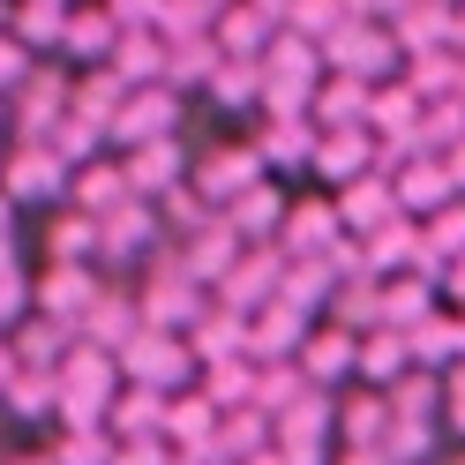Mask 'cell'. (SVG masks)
<instances>
[{
    "label": "cell",
    "mask_w": 465,
    "mask_h": 465,
    "mask_svg": "<svg viewBox=\"0 0 465 465\" xmlns=\"http://www.w3.org/2000/svg\"><path fill=\"white\" fill-rule=\"evenodd\" d=\"M98 143H105V135H98L91 121H75V113H68V121L45 135V151H53V158H61V165L75 173V165H91V158H98Z\"/></svg>",
    "instance_id": "obj_45"
},
{
    "label": "cell",
    "mask_w": 465,
    "mask_h": 465,
    "mask_svg": "<svg viewBox=\"0 0 465 465\" xmlns=\"http://www.w3.org/2000/svg\"><path fill=\"white\" fill-rule=\"evenodd\" d=\"M255 181H271L263 158H255V143H211V151L188 158V188L211 203V211H225V203L241 188H255Z\"/></svg>",
    "instance_id": "obj_7"
},
{
    "label": "cell",
    "mask_w": 465,
    "mask_h": 465,
    "mask_svg": "<svg viewBox=\"0 0 465 465\" xmlns=\"http://www.w3.org/2000/svg\"><path fill=\"white\" fill-rule=\"evenodd\" d=\"M31 61H38V53H23V45L8 38V31H0V98H8V91H15V83H23V75H31Z\"/></svg>",
    "instance_id": "obj_49"
},
{
    "label": "cell",
    "mask_w": 465,
    "mask_h": 465,
    "mask_svg": "<svg viewBox=\"0 0 465 465\" xmlns=\"http://www.w3.org/2000/svg\"><path fill=\"white\" fill-rule=\"evenodd\" d=\"M368 91H375V83L323 75V83H315V98H308V121H315V135H331V128H368Z\"/></svg>",
    "instance_id": "obj_24"
},
{
    "label": "cell",
    "mask_w": 465,
    "mask_h": 465,
    "mask_svg": "<svg viewBox=\"0 0 465 465\" xmlns=\"http://www.w3.org/2000/svg\"><path fill=\"white\" fill-rule=\"evenodd\" d=\"M105 15L121 23V31H158V15H165V0H105Z\"/></svg>",
    "instance_id": "obj_48"
},
{
    "label": "cell",
    "mask_w": 465,
    "mask_h": 465,
    "mask_svg": "<svg viewBox=\"0 0 465 465\" xmlns=\"http://www.w3.org/2000/svg\"><path fill=\"white\" fill-rule=\"evenodd\" d=\"M195 391L218 405V413H232V405H248L255 398V361H225V368H203L195 375Z\"/></svg>",
    "instance_id": "obj_43"
},
{
    "label": "cell",
    "mask_w": 465,
    "mask_h": 465,
    "mask_svg": "<svg viewBox=\"0 0 465 465\" xmlns=\"http://www.w3.org/2000/svg\"><path fill=\"white\" fill-rule=\"evenodd\" d=\"M113 361H121V383H151V391H188L195 383V353H188L181 331H151L143 323Z\"/></svg>",
    "instance_id": "obj_3"
},
{
    "label": "cell",
    "mask_w": 465,
    "mask_h": 465,
    "mask_svg": "<svg viewBox=\"0 0 465 465\" xmlns=\"http://www.w3.org/2000/svg\"><path fill=\"white\" fill-rule=\"evenodd\" d=\"M398 83H405L420 105H428V98H450V91H458V53H450V45H443V53H413V61L398 68Z\"/></svg>",
    "instance_id": "obj_40"
},
{
    "label": "cell",
    "mask_w": 465,
    "mask_h": 465,
    "mask_svg": "<svg viewBox=\"0 0 465 465\" xmlns=\"http://www.w3.org/2000/svg\"><path fill=\"white\" fill-rule=\"evenodd\" d=\"M391 435V398L368 391V383H345L338 398V450H383Z\"/></svg>",
    "instance_id": "obj_21"
},
{
    "label": "cell",
    "mask_w": 465,
    "mask_h": 465,
    "mask_svg": "<svg viewBox=\"0 0 465 465\" xmlns=\"http://www.w3.org/2000/svg\"><path fill=\"white\" fill-rule=\"evenodd\" d=\"M413 225H420V248L435 255V263L465 255V195H450L443 211H428V218H413Z\"/></svg>",
    "instance_id": "obj_42"
},
{
    "label": "cell",
    "mask_w": 465,
    "mask_h": 465,
    "mask_svg": "<svg viewBox=\"0 0 465 465\" xmlns=\"http://www.w3.org/2000/svg\"><path fill=\"white\" fill-rule=\"evenodd\" d=\"M308 331H315V323H308L301 308H285V301H263V308L248 315V361H255V368H263V361H293Z\"/></svg>",
    "instance_id": "obj_20"
},
{
    "label": "cell",
    "mask_w": 465,
    "mask_h": 465,
    "mask_svg": "<svg viewBox=\"0 0 465 465\" xmlns=\"http://www.w3.org/2000/svg\"><path fill=\"white\" fill-rule=\"evenodd\" d=\"M121 98H128V83L113 75V68H83V75H68V113H75V121H91L98 135L113 128Z\"/></svg>",
    "instance_id": "obj_31"
},
{
    "label": "cell",
    "mask_w": 465,
    "mask_h": 465,
    "mask_svg": "<svg viewBox=\"0 0 465 465\" xmlns=\"http://www.w3.org/2000/svg\"><path fill=\"white\" fill-rule=\"evenodd\" d=\"M255 450H271V413H255V405H232V413L218 420V458L241 465Z\"/></svg>",
    "instance_id": "obj_38"
},
{
    "label": "cell",
    "mask_w": 465,
    "mask_h": 465,
    "mask_svg": "<svg viewBox=\"0 0 465 465\" xmlns=\"http://www.w3.org/2000/svg\"><path fill=\"white\" fill-rule=\"evenodd\" d=\"M0 113H8V143H45L68 121V68L61 61H31V75L0 98Z\"/></svg>",
    "instance_id": "obj_2"
},
{
    "label": "cell",
    "mask_w": 465,
    "mask_h": 465,
    "mask_svg": "<svg viewBox=\"0 0 465 465\" xmlns=\"http://www.w3.org/2000/svg\"><path fill=\"white\" fill-rule=\"evenodd\" d=\"M113 158H121L128 195H143V203H165L173 188H188V151H181V135L143 143V151H113Z\"/></svg>",
    "instance_id": "obj_10"
},
{
    "label": "cell",
    "mask_w": 465,
    "mask_h": 465,
    "mask_svg": "<svg viewBox=\"0 0 465 465\" xmlns=\"http://www.w3.org/2000/svg\"><path fill=\"white\" fill-rule=\"evenodd\" d=\"M53 405H61V375H45V368H15V383L0 391V413L8 420H45Z\"/></svg>",
    "instance_id": "obj_37"
},
{
    "label": "cell",
    "mask_w": 465,
    "mask_h": 465,
    "mask_svg": "<svg viewBox=\"0 0 465 465\" xmlns=\"http://www.w3.org/2000/svg\"><path fill=\"white\" fill-rule=\"evenodd\" d=\"M113 465H173V443L165 435H121V443H113Z\"/></svg>",
    "instance_id": "obj_47"
},
{
    "label": "cell",
    "mask_w": 465,
    "mask_h": 465,
    "mask_svg": "<svg viewBox=\"0 0 465 465\" xmlns=\"http://www.w3.org/2000/svg\"><path fill=\"white\" fill-rule=\"evenodd\" d=\"M285 203H293V195H285L278 181H255V188H241V195H232L225 211H218V225H225L241 248H255V241H278V225H285Z\"/></svg>",
    "instance_id": "obj_12"
},
{
    "label": "cell",
    "mask_w": 465,
    "mask_h": 465,
    "mask_svg": "<svg viewBox=\"0 0 465 465\" xmlns=\"http://www.w3.org/2000/svg\"><path fill=\"white\" fill-rule=\"evenodd\" d=\"M353 345H361V331H345V323H315L308 338H301V353H293V368L308 375L315 391H345V375H353Z\"/></svg>",
    "instance_id": "obj_11"
},
{
    "label": "cell",
    "mask_w": 465,
    "mask_h": 465,
    "mask_svg": "<svg viewBox=\"0 0 465 465\" xmlns=\"http://www.w3.org/2000/svg\"><path fill=\"white\" fill-rule=\"evenodd\" d=\"M165 405H173V391L121 383V391H113V413H105V435H113V443H121V435H165Z\"/></svg>",
    "instance_id": "obj_27"
},
{
    "label": "cell",
    "mask_w": 465,
    "mask_h": 465,
    "mask_svg": "<svg viewBox=\"0 0 465 465\" xmlns=\"http://www.w3.org/2000/svg\"><path fill=\"white\" fill-rule=\"evenodd\" d=\"M450 465H465V450H458V458H450Z\"/></svg>",
    "instance_id": "obj_58"
},
{
    "label": "cell",
    "mask_w": 465,
    "mask_h": 465,
    "mask_svg": "<svg viewBox=\"0 0 465 465\" xmlns=\"http://www.w3.org/2000/svg\"><path fill=\"white\" fill-rule=\"evenodd\" d=\"M61 8H75V0H61Z\"/></svg>",
    "instance_id": "obj_59"
},
{
    "label": "cell",
    "mask_w": 465,
    "mask_h": 465,
    "mask_svg": "<svg viewBox=\"0 0 465 465\" xmlns=\"http://www.w3.org/2000/svg\"><path fill=\"white\" fill-rule=\"evenodd\" d=\"M331 203H338V225H345V241H368V232H383V225H398V218H405L383 173H361L353 188H331Z\"/></svg>",
    "instance_id": "obj_13"
},
{
    "label": "cell",
    "mask_w": 465,
    "mask_h": 465,
    "mask_svg": "<svg viewBox=\"0 0 465 465\" xmlns=\"http://www.w3.org/2000/svg\"><path fill=\"white\" fill-rule=\"evenodd\" d=\"M68 211H83V218H105L113 203H128V181H121V158H91V165H75L68 173Z\"/></svg>",
    "instance_id": "obj_29"
},
{
    "label": "cell",
    "mask_w": 465,
    "mask_h": 465,
    "mask_svg": "<svg viewBox=\"0 0 465 465\" xmlns=\"http://www.w3.org/2000/svg\"><path fill=\"white\" fill-rule=\"evenodd\" d=\"M113 391H121V361L75 345V353L61 361V405H53V420H61V428H105Z\"/></svg>",
    "instance_id": "obj_1"
},
{
    "label": "cell",
    "mask_w": 465,
    "mask_h": 465,
    "mask_svg": "<svg viewBox=\"0 0 465 465\" xmlns=\"http://www.w3.org/2000/svg\"><path fill=\"white\" fill-rule=\"evenodd\" d=\"M278 31H285L278 15H263V8H248V0H225V15L211 23V45H218V61H263Z\"/></svg>",
    "instance_id": "obj_16"
},
{
    "label": "cell",
    "mask_w": 465,
    "mask_h": 465,
    "mask_svg": "<svg viewBox=\"0 0 465 465\" xmlns=\"http://www.w3.org/2000/svg\"><path fill=\"white\" fill-rule=\"evenodd\" d=\"M0 338H8L15 368H45V375H61V361H68L75 345H83L68 323H53V315H23V323H8Z\"/></svg>",
    "instance_id": "obj_18"
},
{
    "label": "cell",
    "mask_w": 465,
    "mask_h": 465,
    "mask_svg": "<svg viewBox=\"0 0 465 465\" xmlns=\"http://www.w3.org/2000/svg\"><path fill=\"white\" fill-rule=\"evenodd\" d=\"M0 241H15V203L0 195Z\"/></svg>",
    "instance_id": "obj_54"
},
{
    "label": "cell",
    "mask_w": 465,
    "mask_h": 465,
    "mask_svg": "<svg viewBox=\"0 0 465 465\" xmlns=\"http://www.w3.org/2000/svg\"><path fill=\"white\" fill-rule=\"evenodd\" d=\"M232 255H241V241H232V232L211 218V225H203V232H188V241H181V255H173V263H181L195 285H203V293H211V285L232 271Z\"/></svg>",
    "instance_id": "obj_30"
},
{
    "label": "cell",
    "mask_w": 465,
    "mask_h": 465,
    "mask_svg": "<svg viewBox=\"0 0 465 465\" xmlns=\"http://www.w3.org/2000/svg\"><path fill=\"white\" fill-rule=\"evenodd\" d=\"M151 241H158V203H143V195L113 203V211L98 218V263H113V255H135V248H151Z\"/></svg>",
    "instance_id": "obj_23"
},
{
    "label": "cell",
    "mask_w": 465,
    "mask_h": 465,
    "mask_svg": "<svg viewBox=\"0 0 465 465\" xmlns=\"http://www.w3.org/2000/svg\"><path fill=\"white\" fill-rule=\"evenodd\" d=\"M113 75L128 83V91H143V83H158L165 75V38L158 31H121V45H113Z\"/></svg>",
    "instance_id": "obj_35"
},
{
    "label": "cell",
    "mask_w": 465,
    "mask_h": 465,
    "mask_svg": "<svg viewBox=\"0 0 465 465\" xmlns=\"http://www.w3.org/2000/svg\"><path fill=\"white\" fill-rule=\"evenodd\" d=\"M368 135H375V143H413V135H420V98L405 91L398 75L368 91ZM413 151H420V143H413Z\"/></svg>",
    "instance_id": "obj_25"
},
{
    "label": "cell",
    "mask_w": 465,
    "mask_h": 465,
    "mask_svg": "<svg viewBox=\"0 0 465 465\" xmlns=\"http://www.w3.org/2000/svg\"><path fill=\"white\" fill-rule=\"evenodd\" d=\"M323 75H353V83H391L398 75V38L383 23H353L345 15L323 38Z\"/></svg>",
    "instance_id": "obj_4"
},
{
    "label": "cell",
    "mask_w": 465,
    "mask_h": 465,
    "mask_svg": "<svg viewBox=\"0 0 465 465\" xmlns=\"http://www.w3.org/2000/svg\"><path fill=\"white\" fill-rule=\"evenodd\" d=\"M308 173H315L323 188H353L361 173H375V135H368V128H331V135H315Z\"/></svg>",
    "instance_id": "obj_15"
},
{
    "label": "cell",
    "mask_w": 465,
    "mask_h": 465,
    "mask_svg": "<svg viewBox=\"0 0 465 465\" xmlns=\"http://www.w3.org/2000/svg\"><path fill=\"white\" fill-rule=\"evenodd\" d=\"M45 458H53V465H113V435H105V428H68Z\"/></svg>",
    "instance_id": "obj_46"
},
{
    "label": "cell",
    "mask_w": 465,
    "mask_h": 465,
    "mask_svg": "<svg viewBox=\"0 0 465 465\" xmlns=\"http://www.w3.org/2000/svg\"><path fill=\"white\" fill-rule=\"evenodd\" d=\"M241 465H301V458H293V450H278V443H271V450H255V458H241Z\"/></svg>",
    "instance_id": "obj_52"
},
{
    "label": "cell",
    "mask_w": 465,
    "mask_h": 465,
    "mask_svg": "<svg viewBox=\"0 0 465 465\" xmlns=\"http://www.w3.org/2000/svg\"><path fill=\"white\" fill-rule=\"evenodd\" d=\"M255 75H263V83H293V91H315V83H323V53H315L308 38H293V31H278L271 53L255 61Z\"/></svg>",
    "instance_id": "obj_32"
},
{
    "label": "cell",
    "mask_w": 465,
    "mask_h": 465,
    "mask_svg": "<svg viewBox=\"0 0 465 465\" xmlns=\"http://www.w3.org/2000/svg\"><path fill=\"white\" fill-rule=\"evenodd\" d=\"M135 331H143V315H135V301H128V293H113V285L91 301V315L75 323V338L91 345V353H121V345H128Z\"/></svg>",
    "instance_id": "obj_26"
},
{
    "label": "cell",
    "mask_w": 465,
    "mask_h": 465,
    "mask_svg": "<svg viewBox=\"0 0 465 465\" xmlns=\"http://www.w3.org/2000/svg\"><path fill=\"white\" fill-rule=\"evenodd\" d=\"M435 301H443V308H465V255H450V263L435 271Z\"/></svg>",
    "instance_id": "obj_50"
},
{
    "label": "cell",
    "mask_w": 465,
    "mask_h": 465,
    "mask_svg": "<svg viewBox=\"0 0 465 465\" xmlns=\"http://www.w3.org/2000/svg\"><path fill=\"white\" fill-rule=\"evenodd\" d=\"M181 91H165V83H143V91L121 98V113H113V128H105V151H143V143H165V135H181Z\"/></svg>",
    "instance_id": "obj_5"
},
{
    "label": "cell",
    "mask_w": 465,
    "mask_h": 465,
    "mask_svg": "<svg viewBox=\"0 0 465 465\" xmlns=\"http://www.w3.org/2000/svg\"><path fill=\"white\" fill-rule=\"evenodd\" d=\"M0 31H8V0H0Z\"/></svg>",
    "instance_id": "obj_57"
},
{
    "label": "cell",
    "mask_w": 465,
    "mask_h": 465,
    "mask_svg": "<svg viewBox=\"0 0 465 465\" xmlns=\"http://www.w3.org/2000/svg\"><path fill=\"white\" fill-rule=\"evenodd\" d=\"M181 338H188V353H195V375H203V368H225V361H248V315H232V308H218V301L203 308Z\"/></svg>",
    "instance_id": "obj_14"
},
{
    "label": "cell",
    "mask_w": 465,
    "mask_h": 465,
    "mask_svg": "<svg viewBox=\"0 0 465 465\" xmlns=\"http://www.w3.org/2000/svg\"><path fill=\"white\" fill-rule=\"evenodd\" d=\"M203 91H211L218 113H255V98H263V75H255V61H218Z\"/></svg>",
    "instance_id": "obj_39"
},
{
    "label": "cell",
    "mask_w": 465,
    "mask_h": 465,
    "mask_svg": "<svg viewBox=\"0 0 465 465\" xmlns=\"http://www.w3.org/2000/svg\"><path fill=\"white\" fill-rule=\"evenodd\" d=\"M450 23H458L450 0H405V15L391 23V38H398V68L413 61V53H443V45H450Z\"/></svg>",
    "instance_id": "obj_22"
},
{
    "label": "cell",
    "mask_w": 465,
    "mask_h": 465,
    "mask_svg": "<svg viewBox=\"0 0 465 465\" xmlns=\"http://www.w3.org/2000/svg\"><path fill=\"white\" fill-rule=\"evenodd\" d=\"M113 45H121V23L105 15V0H75V8H68V38H61V61H75V68H105Z\"/></svg>",
    "instance_id": "obj_19"
},
{
    "label": "cell",
    "mask_w": 465,
    "mask_h": 465,
    "mask_svg": "<svg viewBox=\"0 0 465 465\" xmlns=\"http://www.w3.org/2000/svg\"><path fill=\"white\" fill-rule=\"evenodd\" d=\"M405 368H413V353H405V338H398V331H361V345H353V383L391 391Z\"/></svg>",
    "instance_id": "obj_33"
},
{
    "label": "cell",
    "mask_w": 465,
    "mask_h": 465,
    "mask_svg": "<svg viewBox=\"0 0 465 465\" xmlns=\"http://www.w3.org/2000/svg\"><path fill=\"white\" fill-rule=\"evenodd\" d=\"M8 465H53V458H45V450H15Z\"/></svg>",
    "instance_id": "obj_56"
},
{
    "label": "cell",
    "mask_w": 465,
    "mask_h": 465,
    "mask_svg": "<svg viewBox=\"0 0 465 465\" xmlns=\"http://www.w3.org/2000/svg\"><path fill=\"white\" fill-rule=\"evenodd\" d=\"M0 195L15 211H38V203L68 195V165L45 151V143H0Z\"/></svg>",
    "instance_id": "obj_6"
},
{
    "label": "cell",
    "mask_w": 465,
    "mask_h": 465,
    "mask_svg": "<svg viewBox=\"0 0 465 465\" xmlns=\"http://www.w3.org/2000/svg\"><path fill=\"white\" fill-rule=\"evenodd\" d=\"M383 181H391V195H398L405 218H428V211H443V203H450V173H443L435 151H413L405 165H391Z\"/></svg>",
    "instance_id": "obj_17"
},
{
    "label": "cell",
    "mask_w": 465,
    "mask_h": 465,
    "mask_svg": "<svg viewBox=\"0 0 465 465\" xmlns=\"http://www.w3.org/2000/svg\"><path fill=\"white\" fill-rule=\"evenodd\" d=\"M98 293H105L98 263H45V271H31V315H53V323H68V331L91 315Z\"/></svg>",
    "instance_id": "obj_8"
},
{
    "label": "cell",
    "mask_w": 465,
    "mask_h": 465,
    "mask_svg": "<svg viewBox=\"0 0 465 465\" xmlns=\"http://www.w3.org/2000/svg\"><path fill=\"white\" fill-rule=\"evenodd\" d=\"M331 465H391L383 450H331Z\"/></svg>",
    "instance_id": "obj_51"
},
{
    "label": "cell",
    "mask_w": 465,
    "mask_h": 465,
    "mask_svg": "<svg viewBox=\"0 0 465 465\" xmlns=\"http://www.w3.org/2000/svg\"><path fill=\"white\" fill-rule=\"evenodd\" d=\"M255 158H263V173H308L315 121H255Z\"/></svg>",
    "instance_id": "obj_28"
},
{
    "label": "cell",
    "mask_w": 465,
    "mask_h": 465,
    "mask_svg": "<svg viewBox=\"0 0 465 465\" xmlns=\"http://www.w3.org/2000/svg\"><path fill=\"white\" fill-rule=\"evenodd\" d=\"M338 23H345V8H338V0H293V8H285V31H293V38H308L315 53H323V38L338 31Z\"/></svg>",
    "instance_id": "obj_44"
},
{
    "label": "cell",
    "mask_w": 465,
    "mask_h": 465,
    "mask_svg": "<svg viewBox=\"0 0 465 465\" xmlns=\"http://www.w3.org/2000/svg\"><path fill=\"white\" fill-rule=\"evenodd\" d=\"M248 8H263V15H278V23H285V8H293V0H248Z\"/></svg>",
    "instance_id": "obj_55"
},
{
    "label": "cell",
    "mask_w": 465,
    "mask_h": 465,
    "mask_svg": "<svg viewBox=\"0 0 465 465\" xmlns=\"http://www.w3.org/2000/svg\"><path fill=\"white\" fill-rule=\"evenodd\" d=\"M301 391H315V383H308V375H301L293 361H263V368H255V398H248V405L278 420V413H285V405H293Z\"/></svg>",
    "instance_id": "obj_41"
},
{
    "label": "cell",
    "mask_w": 465,
    "mask_h": 465,
    "mask_svg": "<svg viewBox=\"0 0 465 465\" xmlns=\"http://www.w3.org/2000/svg\"><path fill=\"white\" fill-rule=\"evenodd\" d=\"M15 383V353H8V338H0V391Z\"/></svg>",
    "instance_id": "obj_53"
},
{
    "label": "cell",
    "mask_w": 465,
    "mask_h": 465,
    "mask_svg": "<svg viewBox=\"0 0 465 465\" xmlns=\"http://www.w3.org/2000/svg\"><path fill=\"white\" fill-rule=\"evenodd\" d=\"M450 8H458V0H450Z\"/></svg>",
    "instance_id": "obj_60"
},
{
    "label": "cell",
    "mask_w": 465,
    "mask_h": 465,
    "mask_svg": "<svg viewBox=\"0 0 465 465\" xmlns=\"http://www.w3.org/2000/svg\"><path fill=\"white\" fill-rule=\"evenodd\" d=\"M383 398H391V420H428V428H443V375H435V368H405Z\"/></svg>",
    "instance_id": "obj_34"
},
{
    "label": "cell",
    "mask_w": 465,
    "mask_h": 465,
    "mask_svg": "<svg viewBox=\"0 0 465 465\" xmlns=\"http://www.w3.org/2000/svg\"><path fill=\"white\" fill-rule=\"evenodd\" d=\"M45 263H98V218L61 203V218H45Z\"/></svg>",
    "instance_id": "obj_36"
},
{
    "label": "cell",
    "mask_w": 465,
    "mask_h": 465,
    "mask_svg": "<svg viewBox=\"0 0 465 465\" xmlns=\"http://www.w3.org/2000/svg\"><path fill=\"white\" fill-rule=\"evenodd\" d=\"M338 241H345V225H338V203H331V195H293V203H285L278 248L293 255V263H308V255L323 263V255H331Z\"/></svg>",
    "instance_id": "obj_9"
}]
</instances>
